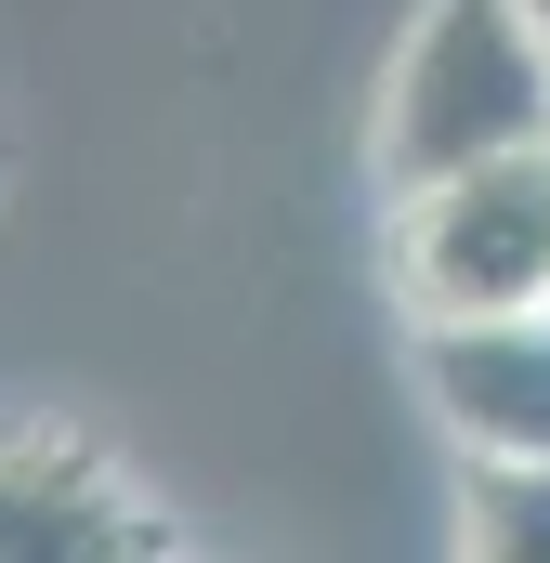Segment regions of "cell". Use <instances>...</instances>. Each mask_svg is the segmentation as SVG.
<instances>
[{"label": "cell", "instance_id": "1", "mask_svg": "<svg viewBox=\"0 0 550 563\" xmlns=\"http://www.w3.org/2000/svg\"><path fill=\"white\" fill-rule=\"evenodd\" d=\"M550 132V40L525 0H419L394 66H381V106H367V170L381 197H407L459 157H498V144Z\"/></svg>", "mask_w": 550, "mask_h": 563}, {"label": "cell", "instance_id": "2", "mask_svg": "<svg viewBox=\"0 0 550 563\" xmlns=\"http://www.w3.org/2000/svg\"><path fill=\"white\" fill-rule=\"evenodd\" d=\"M381 263H394V301H407L419 328L550 301V132L407 184L394 223H381Z\"/></svg>", "mask_w": 550, "mask_h": 563}, {"label": "cell", "instance_id": "3", "mask_svg": "<svg viewBox=\"0 0 550 563\" xmlns=\"http://www.w3.org/2000/svg\"><path fill=\"white\" fill-rule=\"evenodd\" d=\"M92 551H170L157 498L106 472L79 432H0V563H92Z\"/></svg>", "mask_w": 550, "mask_h": 563}, {"label": "cell", "instance_id": "4", "mask_svg": "<svg viewBox=\"0 0 550 563\" xmlns=\"http://www.w3.org/2000/svg\"><path fill=\"white\" fill-rule=\"evenodd\" d=\"M419 394L472 459H550V301L419 328Z\"/></svg>", "mask_w": 550, "mask_h": 563}, {"label": "cell", "instance_id": "5", "mask_svg": "<svg viewBox=\"0 0 550 563\" xmlns=\"http://www.w3.org/2000/svg\"><path fill=\"white\" fill-rule=\"evenodd\" d=\"M459 551L550 563V459H472L459 445Z\"/></svg>", "mask_w": 550, "mask_h": 563}, {"label": "cell", "instance_id": "6", "mask_svg": "<svg viewBox=\"0 0 550 563\" xmlns=\"http://www.w3.org/2000/svg\"><path fill=\"white\" fill-rule=\"evenodd\" d=\"M525 13H538V40H550V0H525Z\"/></svg>", "mask_w": 550, "mask_h": 563}]
</instances>
